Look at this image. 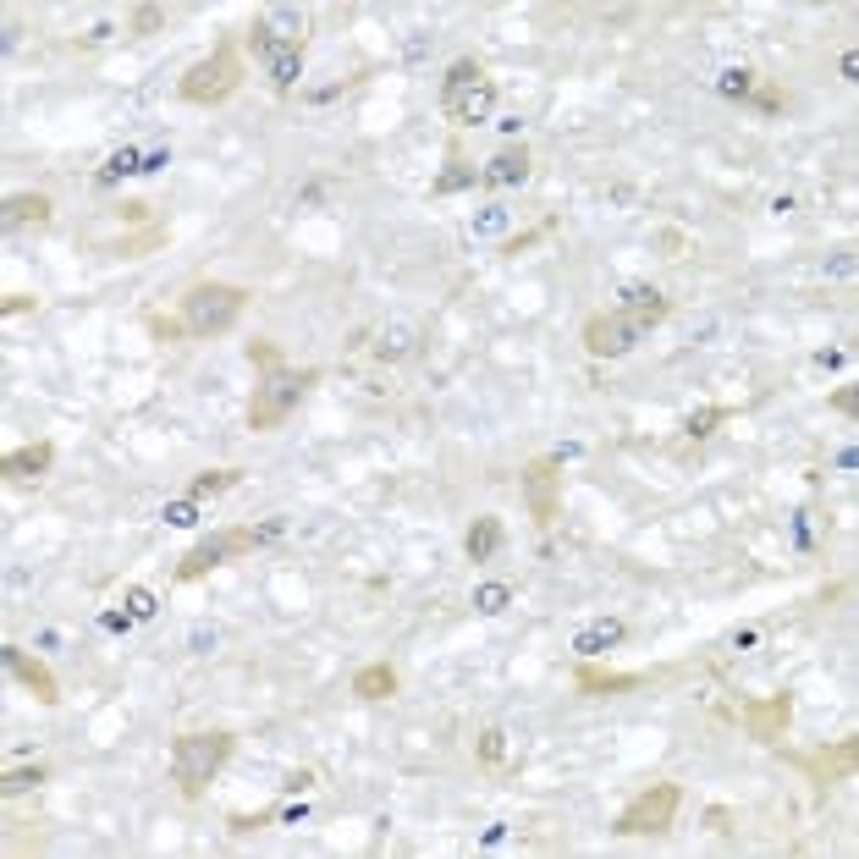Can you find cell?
<instances>
[{
	"instance_id": "4fadbf2b",
	"label": "cell",
	"mask_w": 859,
	"mask_h": 859,
	"mask_svg": "<svg viewBox=\"0 0 859 859\" xmlns=\"http://www.w3.org/2000/svg\"><path fill=\"white\" fill-rule=\"evenodd\" d=\"M50 463H56V447H50V441H28V447L0 458V474H6V480H45Z\"/></svg>"
},
{
	"instance_id": "ac0fdd59",
	"label": "cell",
	"mask_w": 859,
	"mask_h": 859,
	"mask_svg": "<svg viewBox=\"0 0 859 859\" xmlns=\"http://www.w3.org/2000/svg\"><path fill=\"white\" fill-rule=\"evenodd\" d=\"M50 215H56V204H50L45 193H12V199H6V210H0V221H6V226H28V221L45 226Z\"/></svg>"
},
{
	"instance_id": "4dcf8cb0",
	"label": "cell",
	"mask_w": 859,
	"mask_h": 859,
	"mask_svg": "<svg viewBox=\"0 0 859 859\" xmlns=\"http://www.w3.org/2000/svg\"><path fill=\"white\" fill-rule=\"evenodd\" d=\"M39 782H45V766H17V771H6L0 793H28V788H39Z\"/></svg>"
},
{
	"instance_id": "f546056e",
	"label": "cell",
	"mask_w": 859,
	"mask_h": 859,
	"mask_svg": "<svg viewBox=\"0 0 859 859\" xmlns=\"http://www.w3.org/2000/svg\"><path fill=\"white\" fill-rule=\"evenodd\" d=\"M716 89H722L727 100H749V94H755V72L733 67V72H722V78H716Z\"/></svg>"
},
{
	"instance_id": "d4e9b609",
	"label": "cell",
	"mask_w": 859,
	"mask_h": 859,
	"mask_svg": "<svg viewBox=\"0 0 859 859\" xmlns=\"http://www.w3.org/2000/svg\"><path fill=\"white\" fill-rule=\"evenodd\" d=\"M474 83H485V72H480V61H452V72H447V83H441V100L447 94H463V89H474Z\"/></svg>"
},
{
	"instance_id": "cb8c5ba5",
	"label": "cell",
	"mask_w": 859,
	"mask_h": 859,
	"mask_svg": "<svg viewBox=\"0 0 859 859\" xmlns=\"http://www.w3.org/2000/svg\"><path fill=\"white\" fill-rule=\"evenodd\" d=\"M375 353L380 358H408L413 353V325H402V320H391L386 331H380V342H375Z\"/></svg>"
},
{
	"instance_id": "ba28073f",
	"label": "cell",
	"mask_w": 859,
	"mask_h": 859,
	"mask_svg": "<svg viewBox=\"0 0 859 859\" xmlns=\"http://www.w3.org/2000/svg\"><path fill=\"white\" fill-rule=\"evenodd\" d=\"M524 502L540 529L557 524V513H562V463L557 458H535L524 469Z\"/></svg>"
},
{
	"instance_id": "1f68e13d",
	"label": "cell",
	"mask_w": 859,
	"mask_h": 859,
	"mask_svg": "<svg viewBox=\"0 0 859 859\" xmlns=\"http://www.w3.org/2000/svg\"><path fill=\"white\" fill-rule=\"evenodd\" d=\"M722 419H727V408H700V413H689V436H694V441H705Z\"/></svg>"
},
{
	"instance_id": "52a82bcc",
	"label": "cell",
	"mask_w": 859,
	"mask_h": 859,
	"mask_svg": "<svg viewBox=\"0 0 859 859\" xmlns=\"http://www.w3.org/2000/svg\"><path fill=\"white\" fill-rule=\"evenodd\" d=\"M243 551H254V529H221V535L199 540V546H193L188 557H182L177 579H182V584H199L204 573H215L226 557H243Z\"/></svg>"
},
{
	"instance_id": "7bdbcfd3",
	"label": "cell",
	"mask_w": 859,
	"mask_h": 859,
	"mask_svg": "<svg viewBox=\"0 0 859 859\" xmlns=\"http://www.w3.org/2000/svg\"><path fill=\"white\" fill-rule=\"evenodd\" d=\"M826 270H832V276H854V254H848V248H843V254H837V259H832V265H826Z\"/></svg>"
},
{
	"instance_id": "603a6c76",
	"label": "cell",
	"mask_w": 859,
	"mask_h": 859,
	"mask_svg": "<svg viewBox=\"0 0 859 859\" xmlns=\"http://www.w3.org/2000/svg\"><path fill=\"white\" fill-rule=\"evenodd\" d=\"M138 166H144V155H138V149L133 144H127V149H116V155L111 160H105V166H100V177H94V182H100V188H111V182H122V177H133V171Z\"/></svg>"
},
{
	"instance_id": "b9f144b4",
	"label": "cell",
	"mask_w": 859,
	"mask_h": 859,
	"mask_svg": "<svg viewBox=\"0 0 859 859\" xmlns=\"http://www.w3.org/2000/svg\"><path fill=\"white\" fill-rule=\"evenodd\" d=\"M166 160H171L166 149H149V155H144V166H138V171H144V177H155V171L166 166Z\"/></svg>"
},
{
	"instance_id": "2e32d148",
	"label": "cell",
	"mask_w": 859,
	"mask_h": 859,
	"mask_svg": "<svg viewBox=\"0 0 859 859\" xmlns=\"http://www.w3.org/2000/svg\"><path fill=\"white\" fill-rule=\"evenodd\" d=\"M573 683H579L584 694H628V689H639V683H645V672H601V667H590V661H584V667L573 672Z\"/></svg>"
},
{
	"instance_id": "d590c367",
	"label": "cell",
	"mask_w": 859,
	"mask_h": 859,
	"mask_svg": "<svg viewBox=\"0 0 859 859\" xmlns=\"http://www.w3.org/2000/svg\"><path fill=\"white\" fill-rule=\"evenodd\" d=\"M160 28V6H138V17H133V34H155Z\"/></svg>"
},
{
	"instance_id": "836d02e7",
	"label": "cell",
	"mask_w": 859,
	"mask_h": 859,
	"mask_svg": "<svg viewBox=\"0 0 859 859\" xmlns=\"http://www.w3.org/2000/svg\"><path fill=\"white\" fill-rule=\"evenodd\" d=\"M127 617H133V623H149V617H155V595L133 584V590H127Z\"/></svg>"
},
{
	"instance_id": "7a4b0ae2",
	"label": "cell",
	"mask_w": 859,
	"mask_h": 859,
	"mask_svg": "<svg viewBox=\"0 0 859 859\" xmlns=\"http://www.w3.org/2000/svg\"><path fill=\"white\" fill-rule=\"evenodd\" d=\"M226 755H232V733H182L171 744V771H177L182 799H204V788L226 766Z\"/></svg>"
},
{
	"instance_id": "e575fe53",
	"label": "cell",
	"mask_w": 859,
	"mask_h": 859,
	"mask_svg": "<svg viewBox=\"0 0 859 859\" xmlns=\"http://www.w3.org/2000/svg\"><path fill=\"white\" fill-rule=\"evenodd\" d=\"M166 524L193 529V524H199V502H193V496H188V502H171V507H166Z\"/></svg>"
},
{
	"instance_id": "8fae6325",
	"label": "cell",
	"mask_w": 859,
	"mask_h": 859,
	"mask_svg": "<svg viewBox=\"0 0 859 859\" xmlns=\"http://www.w3.org/2000/svg\"><path fill=\"white\" fill-rule=\"evenodd\" d=\"M788 722H793V694H766V700L744 705V727L760 744H777V738L788 733Z\"/></svg>"
},
{
	"instance_id": "7c38bea8",
	"label": "cell",
	"mask_w": 859,
	"mask_h": 859,
	"mask_svg": "<svg viewBox=\"0 0 859 859\" xmlns=\"http://www.w3.org/2000/svg\"><path fill=\"white\" fill-rule=\"evenodd\" d=\"M441 111H447V122H458V127L491 122V111H496V83L485 78V83H474V89H463V94H447V100H441Z\"/></svg>"
},
{
	"instance_id": "d6986e66",
	"label": "cell",
	"mask_w": 859,
	"mask_h": 859,
	"mask_svg": "<svg viewBox=\"0 0 859 859\" xmlns=\"http://www.w3.org/2000/svg\"><path fill=\"white\" fill-rule=\"evenodd\" d=\"M353 694L358 700H391V694H397V667H386V661L358 667L353 672Z\"/></svg>"
},
{
	"instance_id": "5bb4252c",
	"label": "cell",
	"mask_w": 859,
	"mask_h": 859,
	"mask_svg": "<svg viewBox=\"0 0 859 859\" xmlns=\"http://www.w3.org/2000/svg\"><path fill=\"white\" fill-rule=\"evenodd\" d=\"M854 760H859V738H843V744H832V749L804 755V771H810L815 782H843L848 771H854Z\"/></svg>"
},
{
	"instance_id": "8d00e7d4",
	"label": "cell",
	"mask_w": 859,
	"mask_h": 859,
	"mask_svg": "<svg viewBox=\"0 0 859 859\" xmlns=\"http://www.w3.org/2000/svg\"><path fill=\"white\" fill-rule=\"evenodd\" d=\"M248 358H254V364H259V369H270V364H281V353H276V347H270V342H248Z\"/></svg>"
},
{
	"instance_id": "d6a6232c",
	"label": "cell",
	"mask_w": 859,
	"mask_h": 859,
	"mask_svg": "<svg viewBox=\"0 0 859 859\" xmlns=\"http://www.w3.org/2000/svg\"><path fill=\"white\" fill-rule=\"evenodd\" d=\"M502 755H507V733H502V727H485V733H480V760H485V766H496Z\"/></svg>"
},
{
	"instance_id": "7402d4cb",
	"label": "cell",
	"mask_w": 859,
	"mask_h": 859,
	"mask_svg": "<svg viewBox=\"0 0 859 859\" xmlns=\"http://www.w3.org/2000/svg\"><path fill=\"white\" fill-rule=\"evenodd\" d=\"M623 634H628V628L617 623V617H606V623H590V628H584V634L573 639V650H579V656L590 661V656H601V650L623 645Z\"/></svg>"
},
{
	"instance_id": "4316f807",
	"label": "cell",
	"mask_w": 859,
	"mask_h": 859,
	"mask_svg": "<svg viewBox=\"0 0 859 859\" xmlns=\"http://www.w3.org/2000/svg\"><path fill=\"white\" fill-rule=\"evenodd\" d=\"M232 485H237V469H210V474H199V480L188 485V496L204 502V496H221V491H232Z\"/></svg>"
},
{
	"instance_id": "9c48e42d",
	"label": "cell",
	"mask_w": 859,
	"mask_h": 859,
	"mask_svg": "<svg viewBox=\"0 0 859 859\" xmlns=\"http://www.w3.org/2000/svg\"><path fill=\"white\" fill-rule=\"evenodd\" d=\"M281 45H303V12L298 6H276V12H265L248 28V50H254V56H270V50H281Z\"/></svg>"
},
{
	"instance_id": "ffe728a7",
	"label": "cell",
	"mask_w": 859,
	"mask_h": 859,
	"mask_svg": "<svg viewBox=\"0 0 859 859\" xmlns=\"http://www.w3.org/2000/svg\"><path fill=\"white\" fill-rule=\"evenodd\" d=\"M265 67H270V83H276V94H292V83H298V72H303V45L270 50Z\"/></svg>"
},
{
	"instance_id": "74e56055",
	"label": "cell",
	"mask_w": 859,
	"mask_h": 859,
	"mask_svg": "<svg viewBox=\"0 0 859 859\" xmlns=\"http://www.w3.org/2000/svg\"><path fill=\"white\" fill-rule=\"evenodd\" d=\"M270 815H276V810H259V815H232V832L243 837V832H254V826H265Z\"/></svg>"
},
{
	"instance_id": "8992f818",
	"label": "cell",
	"mask_w": 859,
	"mask_h": 859,
	"mask_svg": "<svg viewBox=\"0 0 859 859\" xmlns=\"http://www.w3.org/2000/svg\"><path fill=\"white\" fill-rule=\"evenodd\" d=\"M645 331L650 325H639L634 314H623V309L590 314V320H584V353L590 358H623V353H634V347L645 342Z\"/></svg>"
},
{
	"instance_id": "5b68a950",
	"label": "cell",
	"mask_w": 859,
	"mask_h": 859,
	"mask_svg": "<svg viewBox=\"0 0 859 859\" xmlns=\"http://www.w3.org/2000/svg\"><path fill=\"white\" fill-rule=\"evenodd\" d=\"M678 804H683V788H678V782H650V788L639 793V799L628 804L623 815H617L612 832H617V837H656V832H667V826H672Z\"/></svg>"
},
{
	"instance_id": "e0dca14e",
	"label": "cell",
	"mask_w": 859,
	"mask_h": 859,
	"mask_svg": "<svg viewBox=\"0 0 859 859\" xmlns=\"http://www.w3.org/2000/svg\"><path fill=\"white\" fill-rule=\"evenodd\" d=\"M617 309H623V314H634L639 325H661V320H667V309H672V303L661 298L656 287H623V303H617Z\"/></svg>"
},
{
	"instance_id": "277c9868",
	"label": "cell",
	"mask_w": 859,
	"mask_h": 859,
	"mask_svg": "<svg viewBox=\"0 0 859 859\" xmlns=\"http://www.w3.org/2000/svg\"><path fill=\"white\" fill-rule=\"evenodd\" d=\"M237 83H243V61H237L232 45H221V50H210L204 61H193V67L182 72L177 94L188 105H221V100L237 94Z\"/></svg>"
},
{
	"instance_id": "44dd1931",
	"label": "cell",
	"mask_w": 859,
	"mask_h": 859,
	"mask_svg": "<svg viewBox=\"0 0 859 859\" xmlns=\"http://www.w3.org/2000/svg\"><path fill=\"white\" fill-rule=\"evenodd\" d=\"M502 535H507L502 518H491V513L474 518L469 540H463V546H469V562H491V557H496V546H502Z\"/></svg>"
},
{
	"instance_id": "83f0119b",
	"label": "cell",
	"mask_w": 859,
	"mask_h": 859,
	"mask_svg": "<svg viewBox=\"0 0 859 859\" xmlns=\"http://www.w3.org/2000/svg\"><path fill=\"white\" fill-rule=\"evenodd\" d=\"M507 601H513V590H507V584H480V590H474V612H485V617L507 612Z\"/></svg>"
},
{
	"instance_id": "60d3db41",
	"label": "cell",
	"mask_w": 859,
	"mask_h": 859,
	"mask_svg": "<svg viewBox=\"0 0 859 859\" xmlns=\"http://www.w3.org/2000/svg\"><path fill=\"white\" fill-rule=\"evenodd\" d=\"M832 408H837V413H854V408H859V397H854V386H843V391H832Z\"/></svg>"
},
{
	"instance_id": "30bf717a",
	"label": "cell",
	"mask_w": 859,
	"mask_h": 859,
	"mask_svg": "<svg viewBox=\"0 0 859 859\" xmlns=\"http://www.w3.org/2000/svg\"><path fill=\"white\" fill-rule=\"evenodd\" d=\"M0 661H6V672H12L17 683H28V689H34L39 705H61V683H56V672H50L39 656H28L23 645H6V650H0Z\"/></svg>"
},
{
	"instance_id": "f35d334b",
	"label": "cell",
	"mask_w": 859,
	"mask_h": 859,
	"mask_svg": "<svg viewBox=\"0 0 859 859\" xmlns=\"http://www.w3.org/2000/svg\"><path fill=\"white\" fill-rule=\"evenodd\" d=\"M34 303L39 298H28V292H6V303H0V309H6V314H28Z\"/></svg>"
},
{
	"instance_id": "ab89813d",
	"label": "cell",
	"mask_w": 859,
	"mask_h": 859,
	"mask_svg": "<svg viewBox=\"0 0 859 859\" xmlns=\"http://www.w3.org/2000/svg\"><path fill=\"white\" fill-rule=\"evenodd\" d=\"M281 529H287V518H270V524H259V529H254V546H270Z\"/></svg>"
},
{
	"instance_id": "3957f363",
	"label": "cell",
	"mask_w": 859,
	"mask_h": 859,
	"mask_svg": "<svg viewBox=\"0 0 859 859\" xmlns=\"http://www.w3.org/2000/svg\"><path fill=\"white\" fill-rule=\"evenodd\" d=\"M243 309H248L243 287H232V281H199V287H188V298H182V325H188L193 336H221L237 325Z\"/></svg>"
},
{
	"instance_id": "ee69618b",
	"label": "cell",
	"mask_w": 859,
	"mask_h": 859,
	"mask_svg": "<svg viewBox=\"0 0 859 859\" xmlns=\"http://www.w3.org/2000/svg\"><path fill=\"white\" fill-rule=\"evenodd\" d=\"M837 72H843V78H848V83H854V78H859V56H854V50H843V61H837Z\"/></svg>"
},
{
	"instance_id": "484cf974",
	"label": "cell",
	"mask_w": 859,
	"mask_h": 859,
	"mask_svg": "<svg viewBox=\"0 0 859 859\" xmlns=\"http://www.w3.org/2000/svg\"><path fill=\"white\" fill-rule=\"evenodd\" d=\"M474 182H480V171H474L469 160L452 155V160H447V171L436 177V193H458V188H474Z\"/></svg>"
},
{
	"instance_id": "6da1fadb",
	"label": "cell",
	"mask_w": 859,
	"mask_h": 859,
	"mask_svg": "<svg viewBox=\"0 0 859 859\" xmlns=\"http://www.w3.org/2000/svg\"><path fill=\"white\" fill-rule=\"evenodd\" d=\"M314 369H298V364H270L265 380L254 386L248 397V430H281L292 419V408L303 402V391L314 386Z\"/></svg>"
},
{
	"instance_id": "9a60e30c",
	"label": "cell",
	"mask_w": 859,
	"mask_h": 859,
	"mask_svg": "<svg viewBox=\"0 0 859 859\" xmlns=\"http://www.w3.org/2000/svg\"><path fill=\"white\" fill-rule=\"evenodd\" d=\"M485 188H518V182H529V149L524 144H507L502 155H491V166L480 171Z\"/></svg>"
},
{
	"instance_id": "f1b7e54d",
	"label": "cell",
	"mask_w": 859,
	"mask_h": 859,
	"mask_svg": "<svg viewBox=\"0 0 859 859\" xmlns=\"http://www.w3.org/2000/svg\"><path fill=\"white\" fill-rule=\"evenodd\" d=\"M507 221H513V215H507V204H485V210L474 215V237H502Z\"/></svg>"
}]
</instances>
